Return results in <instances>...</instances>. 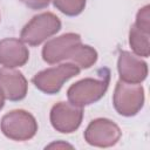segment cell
Returning <instances> with one entry per match:
<instances>
[{"mask_svg": "<svg viewBox=\"0 0 150 150\" xmlns=\"http://www.w3.org/2000/svg\"><path fill=\"white\" fill-rule=\"evenodd\" d=\"M56 9L67 16H76L81 14L86 7L87 0H52Z\"/></svg>", "mask_w": 150, "mask_h": 150, "instance_id": "obj_13", "label": "cell"}, {"mask_svg": "<svg viewBox=\"0 0 150 150\" xmlns=\"http://www.w3.org/2000/svg\"><path fill=\"white\" fill-rule=\"evenodd\" d=\"M0 129L7 138L23 142L35 136L38 122L30 112L22 109H15L2 116Z\"/></svg>", "mask_w": 150, "mask_h": 150, "instance_id": "obj_3", "label": "cell"}, {"mask_svg": "<svg viewBox=\"0 0 150 150\" xmlns=\"http://www.w3.org/2000/svg\"><path fill=\"white\" fill-rule=\"evenodd\" d=\"M60 29L61 21L55 14L50 12L40 13L33 16L23 26L20 33V40L32 47L39 46L50 36L56 34Z\"/></svg>", "mask_w": 150, "mask_h": 150, "instance_id": "obj_4", "label": "cell"}, {"mask_svg": "<svg viewBox=\"0 0 150 150\" xmlns=\"http://www.w3.org/2000/svg\"><path fill=\"white\" fill-rule=\"evenodd\" d=\"M117 71L120 80L130 83H141L146 79L148 64L132 52L122 50L117 60Z\"/></svg>", "mask_w": 150, "mask_h": 150, "instance_id": "obj_10", "label": "cell"}, {"mask_svg": "<svg viewBox=\"0 0 150 150\" xmlns=\"http://www.w3.org/2000/svg\"><path fill=\"white\" fill-rule=\"evenodd\" d=\"M4 105H5V98L1 96V94H0V110L4 108Z\"/></svg>", "mask_w": 150, "mask_h": 150, "instance_id": "obj_17", "label": "cell"}, {"mask_svg": "<svg viewBox=\"0 0 150 150\" xmlns=\"http://www.w3.org/2000/svg\"><path fill=\"white\" fill-rule=\"evenodd\" d=\"M149 38L150 32H145L132 23L129 30V45L132 49V53L141 57H148L150 54Z\"/></svg>", "mask_w": 150, "mask_h": 150, "instance_id": "obj_12", "label": "cell"}, {"mask_svg": "<svg viewBox=\"0 0 150 150\" xmlns=\"http://www.w3.org/2000/svg\"><path fill=\"white\" fill-rule=\"evenodd\" d=\"M19 1L30 9H43L50 2V0H19Z\"/></svg>", "mask_w": 150, "mask_h": 150, "instance_id": "obj_15", "label": "cell"}, {"mask_svg": "<svg viewBox=\"0 0 150 150\" xmlns=\"http://www.w3.org/2000/svg\"><path fill=\"white\" fill-rule=\"evenodd\" d=\"M135 25L145 32H150V6L149 5H145L144 7L139 8L136 15Z\"/></svg>", "mask_w": 150, "mask_h": 150, "instance_id": "obj_14", "label": "cell"}, {"mask_svg": "<svg viewBox=\"0 0 150 150\" xmlns=\"http://www.w3.org/2000/svg\"><path fill=\"white\" fill-rule=\"evenodd\" d=\"M29 50L25 42L15 38H6L0 41V64L7 68H16L26 64Z\"/></svg>", "mask_w": 150, "mask_h": 150, "instance_id": "obj_11", "label": "cell"}, {"mask_svg": "<svg viewBox=\"0 0 150 150\" xmlns=\"http://www.w3.org/2000/svg\"><path fill=\"white\" fill-rule=\"evenodd\" d=\"M97 74L98 77H86L71 84L67 90L68 101L82 108L100 101L109 88L110 70L101 68Z\"/></svg>", "mask_w": 150, "mask_h": 150, "instance_id": "obj_2", "label": "cell"}, {"mask_svg": "<svg viewBox=\"0 0 150 150\" xmlns=\"http://www.w3.org/2000/svg\"><path fill=\"white\" fill-rule=\"evenodd\" d=\"M80 71L81 69L76 64L64 62L36 73L32 81L40 91L47 95H53L61 90L66 81L79 75Z\"/></svg>", "mask_w": 150, "mask_h": 150, "instance_id": "obj_6", "label": "cell"}, {"mask_svg": "<svg viewBox=\"0 0 150 150\" xmlns=\"http://www.w3.org/2000/svg\"><path fill=\"white\" fill-rule=\"evenodd\" d=\"M28 82L23 74L14 68H0V94L5 100L16 102L26 97Z\"/></svg>", "mask_w": 150, "mask_h": 150, "instance_id": "obj_9", "label": "cell"}, {"mask_svg": "<svg viewBox=\"0 0 150 150\" xmlns=\"http://www.w3.org/2000/svg\"><path fill=\"white\" fill-rule=\"evenodd\" d=\"M97 56V52L93 47L82 43L81 36L77 33H64L57 38H53L42 48V59L45 62L56 64L66 61L76 64L80 69L94 66Z\"/></svg>", "mask_w": 150, "mask_h": 150, "instance_id": "obj_1", "label": "cell"}, {"mask_svg": "<svg viewBox=\"0 0 150 150\" xmlns=\"http://www.w3.org/2000/svg\"><path fill=\"white\" fill-rule=\"evenodd\" d=\"M122 131L120 127L109 118H95L84 130V141L98 148H109L115 145L121 138Z\"/></svg>", "mask_w": 150, "mask_h": 150, "instance_id": "obj_7", "label": "cell"}, {"mask_svg": "<svg viewBox=\"0 0 150 150\" xmlns=\"http://www.w3.org/2000/svg\"><path fill=\"white\" fill-rule=\"evenodd\" d=\"M83 118L82 107L70 102H57L50 109L49 120L52 127L62 134H70L79 129Z\"/></svg>", "mask_w": 150, "mask_h": 150, "instance_id": "obj_8", "label": "cell"}, {"mask_svg": "<svg viewBox=\"0 0 150 150\" xmlns=\"http://www.w3.org/2000/svg\"><path fill=\"white\" fill-rule=\"evenodd\" d=\"M46 148H73V145H70L68 143H64L62 141H59V142H54V143L47 145Z\"/></svg>", "mask_w": 150, "mask_h": 150, "instance_id": "obj_16", "label": "cell"}, {"mask_svg": "<svg viewBox=\"0 0 150 150\" xmlns=\"http://www.w3.org/2000/svg\"><path fill=\"white\" fill-rule=\"evenodd\" d=\"M112 104L115 110L125 117L135 116L141 111L144 104V89L141 83H130L117 81L112 94Z\"/></svg>", "mask_w": 150, "mask_h": 150, "instance_id": "obj_5", "label": "cell"}]
</instances>
